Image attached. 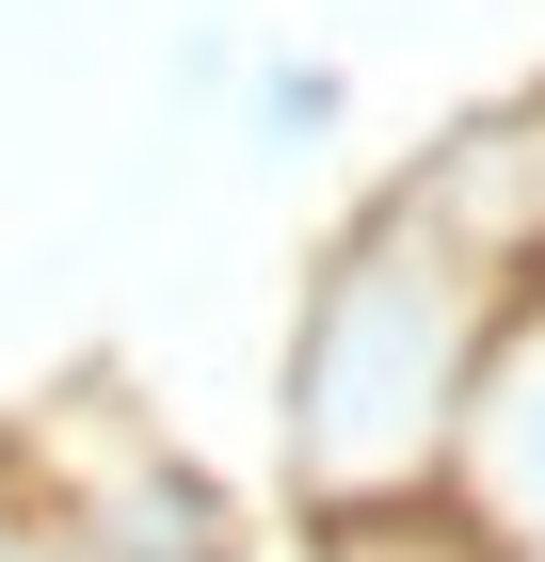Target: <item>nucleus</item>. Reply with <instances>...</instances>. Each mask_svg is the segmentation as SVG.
Instances as JSON below:
<instances>
[{
	"instance_id": "1",
	"label": "nucleus",
	"mask_w": 545,
	"mask_h": 562,
	"mask_svg": "<svg viewBox=\"0 0 545 562\" xmlns=\"http://www.w3.org/2000/svg\"><path fill=\"white\" fill-rule=\"evenodd\" d=\"M513 290L481 258H465L450 225L401 193V210L353 225V258L321 273V322H305V482L321 498H401V482H433L465 450V402H481V353H498Z\"/></svg>"
},
{
	"instance_id": "2",
	"label": "nucleus",
	"mask_w": 545,
	"mask_h": 562,
	"mask_svg": "<svg viewBox=\"0 0 545 562\" xmlns=\"http://www.w3.org/2000/svg\"><path fill=\"white\" fill-rule=\"evenodd\" d=\"M465 482H481V515H498V547L545 562V305L530 322H498V353H481V402H465Z\"/></svg>"
}]
</instances>
